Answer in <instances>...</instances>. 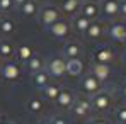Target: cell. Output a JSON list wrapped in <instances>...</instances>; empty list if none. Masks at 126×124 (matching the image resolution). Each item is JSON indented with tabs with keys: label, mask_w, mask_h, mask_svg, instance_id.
<instances>
[{
	"label": "cell",
	"mask_w": 126,
	"mask_h": 124,
	"mask_svg": "<svg viewBox=\"0 0 126 124\" xmlns=\"http://www.w3.org/2000/svg\"><path fill=\"white\" fill-rule=\"evenodd\" d=\"M119 15L123 19L126 17V0H119Z\"/></svg>",
	"instance_id": "obj_29"
},
{
	"label": "cell",
	"mask_w": 126,
	"mask_h": 124,
	"mask_svg": "<svg viewBox=\"0 0 126 124\" xmlns=\"http://www.w3.org/2000/svg\"><path fill=\"white\" fill-rule=\"evenodd\" d=\"M36 17H38V22L43 27L48 29L56 21H60V10L56 7H53V5H43V7H39V12H38Z\"/></svg>",
	"instance_id": "obj_3"
},
{
	"label": "cell",
	"mask_w": 126,
	"mask_h": 124,
	"mask_svg": "<svg viewBox=\"0 0 126 124\" xmlns=\"http://www.w3.org/2000/svg\"><path fill=\"white\" fill-rule=\"evenodd\" d=\"M24 2H26V0H12V3H14V7H17V9L21 7L22 3H24Z\"/></svg>",
	"instance_id": "obj_32"
},
{
	"label": "cell",
	"mask_w": 126,
	"mask_h": 124,
	"mask_svg": "<svg viewBox=\"0 0 126 124\" xmlns=\"http://www.w3.org/2000/svg\"><path fill=\"white\" fill-rule=\"evenodd\" d=\"M79 2H85V0H79Z\"/></svg>",
	"instance_id": "obj_41"
},
{
	"label": "cell",
	"mask_w": 126,
	"mask_h": 124,
	"mask_svg": "<svg viewBox=\"0 0 126 124\" xmlns=\"http://www.w3.org/2000/svg\"><path fill=\"white\" fill-rule=\"evenodd\" d=\"M107 36L116 42H125L126 41V29L123 22H112L107 27Z\"/></svg>",
	"instance_id": "obj_13"
},
{
	"label": "cell",
	"mask_w": 126,
	"mask_h": 124,
	"mask_svg": "<svg viewBox=\"0 0 126 124\" xmlns=\"http://www.w3.org/2000/svg\"><path fill=\"white\" fill-rule=\"evenodd\" d=\"M0 73H2V78L7 80V82H16L21 75V66L16 61H7L2 65L0 68Z\"/></svg>",
	"instance_id": "obj_7"
},
{
	"label": "cell",
	"mask_w": 126,
	"mask_h": 124,
	"mask_svg": "<svg viewBox=\"0 0 126 124\" xmlns=\"http://www.w3.org/2000/svg\"><path fill=\"white\" fill-rule=\"evenodd\" d=\"M44 70L48 71V75L51 78H63L66 75V60L62 55H58V56L55 55L44 63Z\"/></svg>",
	"instance_id": "obj_1"
},
{
	"label": "cell",
	"mask_w": 126,
	"mask_h": 124,
	"mask_svg": "<svg viewBox=\"0 0 126 124\" xmlns=\"http://www.w3.org/2000/svg\"><path fill=\"white\" fill-rule=\"evenodd\" d=\"M0 80H2V73H0Z\"/></svg>",
	"instance_id": "obj_40"
},
{
	"label": "cell",
	"mask_w": 126,
	"mask_h": 124,
	"mask_svg": "<svg viewBox=\"0 0 126 124\" xmlns=\"http://www.w3.org/2000/svg\"><path fill=\"white\" fill-rule=\"evenodd\" d=\"M80 88L84 90L89 97H92V95H95L97 92L102 90V83L99 82L94 75L89 73V75H85L84 78H82V82H80Z\"/></svg>",
	"instance_id": "obj_5"
},
{
	"label": "cell",
	"mask_w": 126,
	"mask_h": 124,
	"mask_svg": "<svg viewBox=\"0 0 126 124\" xmlns=\"http://www.w3.org/2000/svg\"><path fill=\"white\" fill-rule=\"evenodd\" d=\"M123 63H125V66H126V51L123 53Z\"/></svg>",
	"instance_id": "obj_35"
},
{
	"label": "cell",
	"mask_w": 126,
	"mask_h": 124,
	"mask_svg": "<svg viewBox=\"0 0 126 124\" xmlns=\"http://www.w3.org/2000/svg\"><path fill=\"white\" fill-rule=\"evenodd\" d=\"M89 124H107V123L102 119H94V121H89Z\"/></svg>",
	"instance_id": "obj_33"
},
{
	"label": "cell",
	"mask_w": 126,
	"mask_h": 124,
	"mask_svg": "<svg viewBox=\"0 0 126 124\" xmlns=\"http://www.w3.org/2000/svg\"><path fill=\"white\" fill-rule=\"evenodd\" d=\"M114 117H116V121L119 124L126 123V105H121V107H118L114 110Z\"/></svg>",
	"instance_id": "obj_27"
},
{
	"label": "cell",
	"mask_w": 126,
	"mask_h": 124,
	"mask_svg": "<svg viewBox=\"0 0 126 124\" xmlns=\"http://www.w3.org/2000/svg\"><path fill=\"white\" fill-rule=\"evenodd\" d=\"M125 42H126V41H125Z\"/></svg>",
	"instance_id": "obj_44"
},
{
	"label": "cell",
	"mask_w": 126,
	"mask_h": 124,
	"mask_svg": "<svg viewBox=\"0 0 126 124\" xmlns=\"http://www.w3.org/2000/svg\"><path fill=\"white\" fill-rule=\"evenodd\" d=\"M26 107H27L29 112L38 114V112H41V110H43V100L39 99V97H31V99L26 102Z\"/></svg>",
	"instance_id": "obj_24"
},
{
	"label": "cell",
	"mask_w": 126,
	"mask_h": 124,
	"mask_svg": "<svg viewBox=\"0 0 126 124\" xmlns=\"http://www.w3.org/2000/svg\"><path fill=\"white\" fill-rule=\"evenodd\" d=\"M32 82H34V85H36L38 88H43V87H46L48 83H51V77L48 75L46 70H41V71L32 73Z\"/></svg>",
	"instance_id": "obj_20"
},
{
	"label": "cell",
	"mask_w": 126,
	"mask_h": 124,
	"mask_svg": "<svg viewBox=\"0 0 126 124\" xmlns=\"http://www.w3.org/2000/svg\"><path fill=\"white\" fill-rule=\"evenodd\" d=\"M38 124H51V119H41Z\"/></svg>",
	"instance_id": "obj_34"
},
{
	"label": "cell",
	"mask_w": 126,
	"mask_h": 124,
	"mask_svg": "<svg viewBox=\"0 0 126 124\" xmlns=\"http://www.w3.org/2000/svg\"><path fill=\"white\" fill-rule=\"evenodd\" d=\"M41 92H43V97H44V99H48V100H56L58 94L62 92V88H60L58 85H55V83H48L46 87L41 88Z\"/></svg>",
	"instance_id": "obj_22"
},
{
	"label": "cell",
	"mask_w": 126,
	"mask_h": 124,
	"mask_svg": "<svg viewBox=\"0 0 126 124\" xmlns=\"http://www.w3.org/2000/svg\"><path fill=\"white\" fill-rule=\"evenodd\" d=\"M123 124H126V123H123Z\"/></svg>",
	"instance_id": "obj_42"
},
{
	"label": "cell",
	"mask_w": 126,
	"mask_h": 124,
	"mask_svg": "<svg viewBox=\"0 0 126 124\" xmlns=\"http://www.w3.org/2000/svg\"><path fill=\"white\" fill-rule=\"evenodd\" d=\"M123 26H125V29H126V17L123 19Z\"/></svg>",
	"instance_id": "obj_37"
},
{
	"label": "cell",
	"mask_w": 126,
	"mask_h": 124,
	"mask_svg": "<svg viewBox=\"0 0 126 124\" xmlns=\"http://www.w3.org/2000/svg\"><path fill=\"white\" fill-rule=\"evenodd\" d=\"M80 5H82V2H79V0H63L62 10L70 15H77V12H80Z\"/></svg>",
	"instance_id": "obj_21"
},
{
	"label": "cell",
	"mask_w": 126,
	"mask_h": 124,
	"mask_svg": "<svg viewBox=\"0 0 126 124\" xmlns=\"http://www.w3.org/2000/svg\"><path fill=\"white\" fill-rule=\"evenodd\" d=\"M99 7H101V15L107 21H112L119 15V0H101Z\"/></svg>",
	"instance_id": "obj_4"
},
{
	"label": "cell",
	"mask_w": 126,
	"mask_h": 124,
	"mask_svg": "<svg viewBox=\"0 0 126 124\" xmlns=\"http://www.w3.org/2000/svg\"><path fill=\"white\" fill-rule=\"evenodd\" d=\"M2 124H3V123H2Z\"/></svg>",
	"instance_id": "obj_43"
},
{
	"label": "cell",
	"mask_w": 126,
	"mask_h": 124,
	"mask_svg": "<svg viewBox=\"0 0 126 124\" xmlns=\"http://www.w3.org/2000/svg\"><path fill=\"white\" fill-rule=\"evenodd\" d=\"M72 114L79 119H84L90 114L92 110V105H90V99H75V102L72 105Z\"/></svg>",
	"instance_id": "obj_8"
},
{
	"label": "cell",
	"mask_w": 126,
	"mask_h": 124,
	"mask_svg": "<svg viewBox=\"0 0 126 124\" xmlns=\"http://www.w3.org/2000/svg\"><path fill=\"white\" fill-rule=\"evenodd\" d=\"M46 31H48L53 38H56V39H65V38L70 34V24L66 21H56L53 26H49Z\"/></svg>",
	"instance_id": "obj_10"
},
{
	"label": "cell",
	"mask_w": 126,
	"mask_h": 124,
	"mask_svg": "<svg viewBox=\"0 0 126 124\" xmlns=\"http://www.w3.org/2000/svg\"><path fill=\"white\" fill-rule=\"evenodd\" d=\"M51 119V124H66V121L63 119L62 116H53V117H49Z\"/></svg>",
	"instance_id": "obj_30"
},
{
	"label": "cell",
	"mask_w": 126,
	"mask_h": 124,
	"mask_svg": "<svg viewBox=\"0 0 126 124\" xmlns=\"http://www.w3.org/2000/svg\"><path fill=\"white\" fill-rule=\"evenodd\" d=\"M82 70H84V63H82L80 58L66 60V73H68V75L77 77V75H80V73H82Z\"/></svg>",
	"instance_id": "obj_18"
},
{
	"label": "cell",
	"mask_w": 126,
	"mask_h": 124,
	"mask_svg": "<svg viewBox=\"0 0 126 124\" xmlns=\"http://www.w3.org/2000/svg\"><path fill=\"white\" fill-rule=\"evenodd\" d=\"M102 34H104V26L101 22H92L89 26V29L85 31V38L89 41H97Z\"/></svg>",
	"instance_id": "obj_17"
},
{
	"label": "cell",
	"mask_w": 126,
	"mask_h": 124,
	"mask_svg": "<svg viewBox=\"0 0 126 124\" xmlns=\"http://www.w3.org/2000/svg\"><path fill=\"white\" fill-rule=\"evenodd\" d=\"M94 63H104V65H111V61L114 60V51L111 46L107 44H102V46H97L94 49Z\"/></svg>",
	"instance_id": "obj_6"
},
{
	"label": "cell",
	"mask_w": 126,
	"mask_h": 124,
	"mask_svg": "<svg viewBox=\"0 0 126 124\" xmlns=\"http://www.w3.org/2000/svg\"><path fill=\"white\" fill-rule=\"evenodd\" d=\"M89 99H90V105H92L94 110H97V112H106V110H109L111 105H112V92H111L109 88H102L101 92H97L95 95H92V97H89Z\"/></svg>",
	"instance_id": "obj_2"
},
{
	"label": "cell",
	"mask_w": 126,
	"mask_h": 124,
	"mask_svg": "<svg viewBox=\"0 0 126 124\" xmlns=\"http://www.w3.org/2000/svg\"><path fill=\"white\" fill-rule=\"evenodd\" d=\"M121 95H123V99H125V102H126V80L121 85Z\"/></svg>",
	"instance_id": "obj_31"
},
{
	"label": "cell",
	"mask_w": 126,
	"mask_h": 124,
	"mask_svg": "<svg viewBox=\"0 0 126 124\" xmlns=\"http://www.w3.org/2000/svg\"><path fill=\"white\" fill-rule=\"evenodd\" d=\"M87 2H95V3H101V0H87Z\"/></svg>",
	"instance_id": "obj_36"
},
{
	"label": "cell",
	"mask_w": 126,
	"mask_h": 124,
	"mask_svg": "<svg viewBox=\"0 0 126 124\" xmlns=\"http://www.w3.org/2000/svg\"><path fill=\"white\" fill-rule=\"evenodd\" d=\"M19 12H21L22 17L38 15V12H39V2L38 0H26L21 7H19Z\"/></svg>",
	"instance_id": "obj_15"
},
{
	"label": "cell",
	"mask_w": 126,
	"mask_h": 124,
	"mask_svg": "<svg viewBox=\"0 0 126 124\" xmlns=\"http://www.w3.org/2000/svg\"><path fill=\"white\" fill-rule=\"evenodd\" d=\"M38 2H46V0H38Z\"/></svg>",
	"instance_id": "obj_39"
},
{
	"label": "cell",
	"mask_w": 126,
	"mask_h": 124,
	"mask_svg": "<svg viewBox=\"0 0 126 124\" xmlns=\"http://www.w3.org/2000/svg\"><path fill=\"white\" fill-rule=\"evenodd\" d=\"M16 55H17V58H19V61H21V63H27L34 53H32L31 46H27V44H21V46L16 49Z\"/></svg>",
	"instance_id": "obj_23"
},
{
	"label": "cell",
	"mask_w": 126,
	"mask_h": 124,
	"mask_svg": "<svg viewBox=\"0 0 126 124\" xmlns=\"http://www.w3.org/2000/svg\"><path fill=\"white\" fill-rule=\"evenodd\" d=\"M14 55V46H12V42L7 41V39H2L0 41V56H3V58H10Z\"/></svg>",
	"instance_id": "obj_26"
},
{
	"label": "cell",
	"mask_w": 126,
	"mask_h": 124,
	"mask_svg": "<svg viewBox=\"0 0 126 124\" xmlns=\"http://www.w3.org/2000/svg\"><path fill=\"white\" fill-rule=\"evenodd\" d=\"M14 29H16V26H14V21L12 19H9V17H3L2 19V22H0V34L9 36V34L14 32Z\"/></svg>",
	"instance_id": "obj_25"
},
{
	"label": "cell",
	"mask_w": 126,
	"mask_h": 124,
	"mask_svg": "<svg viewBox=\"0 0 126 124\" xmlns=\"http://www.w3.org/2000/svg\"><path fill=\"white\" fill-rule=\"evenodd\" d=\"M80 14L87 17L89 21H95L99 15H101V7H99V3H95V2H82V5H80Z\"/></svg>",
	"instance_id": "obj_11"
},
{
	"label": "cell",
	"mask_w": 126,
	"mask_h": 124,
	"mask_svg": "<svg viewBox=\"0 0 126 124\" xmlns=\"http://www.w3.org/2000/svg\"><path fill=\"white\" fill-rule=\"evenodd\" d=\"M44 60H43L41 56H38V55H32L31 56V60L26 63V66H27V70H29V73L32 75V73H36V71H41L44 70Z\"/></svg>",
	"instance_id": "obj_19"
},
{
	"label": "cell",
	"mask_w": 126,
	"mask_h": 124,
	"mask_svg": "<svg viewBox=\"0 0 126 124\" xmlns=\"http://www.w3.org/2000/svg\"><path fill=\"white\" fill-rule=\"evenodd\" d=\"M90 75H94L101 83H106L111 75H112V70L109 65H104V63H94L92 68H90Z\"/></svg>",
	"instance_id": "obj_9"
},
{
	"label": "cell",
	"mask_w": 126,
	"mask_h": 124,
	"mask_svg": "<svg viewBox=\"0 0 126 124\" xmlns=\"http://www.w3.org/2000/svg\"><path fill=\"white\" fill-rule=\"evenodd\" d=\"M82 55V46L77 41H66L62 48V56L65 60H73Z\"/></svg>",
	"instance_id": "obj_12"
},
{
	"label": "cell",
	"mask_w": 126,
	"mask_h": 124,
	"mask_svg": "<svg viewBox=\"0 0 126 124\" xmlns=\"http://www.w3.org/2000/svg\"><path fill=\"white\" fill-rule=\"evenodd\" d=\"M56 105L63 109V110H70L72 109V105L75 102V94L72 92V90H62L60 94H58V97H56Z\"/></svg>",
	"instance_id": "obj_14"
},
{
	"label": "cell",
	"mask_w": 126,
	"mask_h": 124,
	"mask_svg": "<svg viewBox=\"0 0 126 124\" xmlns=\"http://www.w3.org/2000/svg\"><path fill=\"white\" fill-rule=\"evenodd\" d=\"M2 19H3V14H2V12H0V22H2Z\"/></svg>",
	"instance_id": "obj_38"
},
{
	"label": "cell",
	"mask_w": 126,
	"mask_h": 124,
	"mask_svg": "<svg viewBox=\"0 0 126 124\" xmlns=\"http://www.w3.org/2000/svg\"><path fill=\"white\" fill-rule=\"evenodd\" d=\"M90 24H92V21H89L82 14H77V15H73V19H72V27H73L79 34H85V31L89 29Z\"/></svg>",
	"instance_id": "obj_16"
},
{
	"label": "cell",
	"mask_w": 126,
	"mask_h": 124,
	"mask_svg": "<svg viewBox=\"0 0 126 124\" xmlns=\"http://www.w3.org/2000/svg\"><path fill=\"white\" fill-rule=\"evenodd\" d=\"M10 9H14V3L12 0H0V12H9Z\"/></svg>",
	"instance_id": "obj_28"
}]
</instances>
